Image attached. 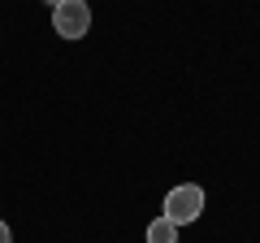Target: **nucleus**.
<instances>
[{"label":"nucleus","instance_id":"nucleus-5","mask_svg":"<svg viewBox=\"0 0 260 243\" xmlns=\"http://www.w3.org/2000/svg\"><path fill=\"white\" fill-rule=\"evenodd\" d=\"M48 5H52V9H56V5H61V0H48Z\"/></svg>","mask_w":260,"mask_h":243},{"label":"nucleus","instance_id":"nucleus-1","mask_svg":"<svg viewBox=\"0 0 260 243\" xmlns=\"http://www.w3.org/2000/svg\"><path fill=\"white\" fill-rule=\"evenodd\" d=\"M204 213V191L195 187V183H186V187H174L165 196V222H174V226H191L195 217Z\"/></svg>","mask_w":260,"mask_h":243},{"label":"nucleus","instance_id":"nucleus-3","mask_svg":"<svg viewBox=\"0 0 260 243\" xmlns=\"http://www.w3.org/2000/svg\"><path fill=\"white\" fill-rule=\"evenodd\" d=\"M148 243H178V226L165 222V217L148 222Z\"/></svg>","mask_w":260,"mask_h":243},{"label":"nucleus","instance_id":"nucleus-4","mask_svg":"<svg viewBox=\"0 0 260 243\" xmlns=\"http://www.w3.org/2000/svg\"><path fill=\"white\" fill-rule=\"evenodd\" d=\"M0 243H13V234H9V222H0Z\"/></svg>","mask_w":260,"mask_h":243},{"label":"nucleus","instance_id":"nucleus-2","mask_svg":"<svg viewBox=\"0 0 260 243\" xmlns=\"http://www.w3.org/2000/svg\"><path fill=\"white\" fill-rule=\"evenodd\" d=\"M52 31L61 39H83L91 31V9H87V0H61L52 9Z\"/></svg>","mask_w":260,"mask_h":243}]
</instances>
